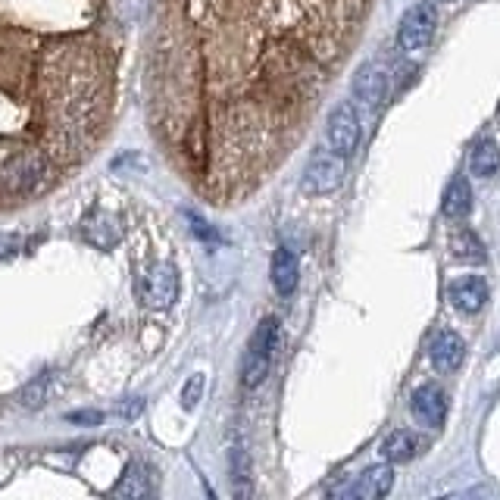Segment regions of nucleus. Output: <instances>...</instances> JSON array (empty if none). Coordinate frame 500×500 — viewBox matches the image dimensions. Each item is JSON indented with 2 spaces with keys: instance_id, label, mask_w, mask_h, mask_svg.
Listing matches in <instances>:
<instances>
[{
  "instance_id": "nucleus-1",
  "label": "nucleus",
  "mask_w": 500,
  "mask_h": 500,
  "mask_svg": "<svg viewBox=\"0 0 500 500\" xmlns=\"http://www.w3.org/2000/svg\"><path fill=\"white\" fill-rule=\"evenodd\" d=\"M369 0H154L148 119L194 194L250 198L284 160Z\"/></svg>"
},
{
  "instance_id": "nucleus-2",
  "label": "nucleus",
  "mask_w": 500,
  "mask_h": 500,
  "mask_svg": "<svg viewBox=\"0 0 500 500\" xmlns=\"http://www.w3.org/2000/svg\"><path fill=\"white\" fill-rule=\"evenodd\" d=\"M123 0H0V169L94 157L123 94Z\"/></svg>"
},
{
  "instance_id": "nucleus-3",
  "label": "nucleus",
  "mask_w": 500,
  "mask_h": 500,
  "mask_svg": "<svg viewBox=\"0 0 500 500\" xmlns=\"http://www.w3.org/2000/svg\"><path fill=\"white\" fill-rule=\"evenodd\" d=\"M278 332H282V328H278L275 316H266L257 326V332L250 335V344L242 360L244 388H257V385L266 382V376H269V369H272V360H275V351H278Z\"/></svg>"
},
{
  "instance_id": "nucleus-4",
  "label": "nucleus",
  "mask_w": 500,
  "mask_h": 500,
  "mask_svg": "<svg viewBox=\"0 0 500 500\" xmlns=\"http://www.w3.org/2000/svg\"><path fill=\"white\" fill-rule=\"evenodd\" d=\"M138 301L150 309H166L179 297V272L173 263H154L144 269V275L135 284Z\"/></svg>"
},
{
  "instance_id": "nucleus-5",
  "label": "nucleus",
  "mask_w": 500,
  "mask_h": 500,
  "mask_svg": "<svg viewBox=\"0 0 500 500\" xmlns=\"http://www.w3.org/2000/svg\"><path fill=\"white\" fill-rule=\"evenodd\" d=\"M435 29H438V13L428 4H416L403 13L401 25H397V44L407 54H416V50H426L428 41L435 38Z\"/></svg>"
},
{
  "instance_id": "nucleus-6",
  "label": "nucleus",
  "mask_w": 500,
  "mask_h": 500,
  "mask_svg": "<svg viewBox=\"0 0 500 500\" xmlns=\"http://www.w3.org/2000/svg\"><path fill=\"white\" fill-rule=\"evenodd\" d=\"M360 135H363V125H360V113L353 104H338L332 113H328L326 123V141L335 154L351 157L360 144Z\"/></svg>"
},
{
  "instance_id": "nucleus-7",
  "label": "nucleus",
  "mask_w": 500,
  "mask_h": 500,
  "mask_svg": "<svg viewBox=\"0 0 500 500\" xmlns=\"http://www.w3.org/2000/svg\"><path fill=\"white\" fill-rule=\"evenodd\" d=\"M344 173V157L335 154V150H319L303 169V188L309 194H332L341 188Z\"/></svg>"
},
{
  "instance_id": "nucleus-8",
  "label": "nucleus",
  "mask_w": 500,
  "mask_h": 500,
  "mask_svg": "<svg viewBox=\"0 0 500 500\" xmlns=\"http://www.w3.org/2000/svg\"><path fill=\"white\" fill-rule=\"evenodd\" d=\"M353 97L366 113H378L388 100V72L376 63H366L353 75Z\"/></svg>"
},
{
  "instance_id": "nucleus-9",
  "label": "nucleus",
  "mask_w": 500,
  "mask_h": 500,
  "mask_svg": "<svg viewBox=\"0 0 500 500\" xmlns=\"http://www.w3.org/2000/svg\"><path fill=\"white\" fill-rule=\"evenodd\" d=\"M410 413L416 416V422H422V426H432V428H441L445 426V416H447V397L445 391L438 388V385H419V388L413 391V397H410Z\"/></svg>"
},
{
  "instance_id": "nucleus-10",
  "label": "nucleus",
  "mask_w": 500,
  "mask_h": 500,
  "mask_svg": "<svg viewBox=\"0 0 500 500\" xmlns=\"http://www.w3.org/2000/svg\"><path fill=\"white\" fill-rule=\"evenodd\" d=\"M447 297H451V303L460 313L476 316L479 309L488 303V282H485L482 275H463V278H457V282H451Z\"/></svg>"
},
{
  "instance_id": "nucleus-11",
  "label": "nucleus",
  "mask_w": 500,
  "mask_h": 500,
  "mask_svg": "<svg viewBox=\"0 0 500 500\" xmlns=\"http://www.w3.org/2000/svg\"><path fill=\"white\" fill-rule=\"evenodd\" d=\"M466 357V344L463 338H460L457 332H438L432 341V347H428V360H432V366L438 372H445V376H451V372L460 369V363H463Z\"/></svg>"
},
{
  "instance_id": "nucleus-12",
  "label": "nucleus",
  "mask_w": 500,
  "mask_h": 500,
  "mask_svg": "<svg viewBox=\"0 0 500 500\" xmlns=\"http://www.w3.org/2000/svg\"><path fill=\"white\" fill-rule=\"evenodd\" d=\"M391 485H394V472H391V466H369V470L360 472L357 482L347 485L341 495L360 497V500H378V497L388 495Z\"/></svg>"
},
{
  "instance_id": "nucleus-13",
  "label": "nucleus",
  "mask_w": 500,
  "mask_h": 500,
  "mask_svg": "<svg viewBox=\"0 0 500 500\" xmlns=\"http://www.w3.org/2000/svg\"><path fill=\"white\" fill-rule=\"evenodd\" d=\"M269 275H272V288L278 291L282 297H291L297 288V275H301V266H297V257L288 248H278L272 253V266H269Z\"/></svg>"
},
{
  "instance_id": "nucleus-14",
  "label": "nucleus",
  "mask_w": 500,
  "mask_h": 500,
  "mask_svg": "<svg viewBox=\"0 0 500 500\" xmlns=\"http://www.w3.org/2000/svg\"><path fill=\"white\" fill-rule=\"evenodd\" d=\"M419 451H422V441L416 438L413 432H407V428L391 432L382 445V457L388 460V463H410Z\"/></svg>"
},
{
  "instance_id": "nucleus-15",
  "label": "nucleus",
  "mask_w": 500,
  "mask_h": 500,
  "mask_svg": "<svg viewBox=\"0 0 500 500\" xmlns=\"http://www.w3.org/2000/svg\"><path fill=\"white\" fill-rule=\"evenodd\" d=\"M472 210V191H470V182L463 179V175H457V179H451V185H447L445 191V216L447 219H466Z\"/></svg>"
},
{
  "instance_id": "nucleus-16",
  "label": "nucleus",
  "mask_w": 500,
  "mask_h": 500,
  "mask_svg": "<svg viewBox=\"0 0 500 500\" xmlns=\"http://www.w3.org/2000/svg\"><path fill=\"white\" fill-rule=\"evenodd\" d=\"M470 169L476 179H491V175L500 169V148L491 138H482V141L472 148L470 154Z\"/></svg>"
},
{
  "instance_id": "nucleus-17",
  "label": "nucleus",
  "mask_w": 500,
  "mask_h": 500,
  "mask_svg": "<svg viewBox=\"0 0 500 500\" xmlns=\"http://www.w3.org/2000/svg\"><path fill=\"white\" fill-rule=\"evenodd\" d=\"M451 250L460 263H485V244L479 242V235L470 229H453Z\"/></svg>"
},
{
  "instance_id": "nucleus-18",
  "label": "nucleus",
  "mask_w": 500,
  "mask_h": 500,
  "mask_svg": "<svg viewBox=\"0 0 500 500\" xmlns=\"http://www.w3.org/2000/svg\"><path fill=\"white\" fill-rule=\"evenodd\" d=\"M148 482H144V472L138 470V466H129V472H125V482L116 485L113 488V495L116 497H144L148 495Z\"/></svg>"
},
{
  "instance_id": "nucleus-19",
  "label": "nucleus",
  "mask_w": 500,
  "mask_h": 500,
  "mask_svg": "<svg viewBox=\"0 0 500 500\" xmlns=\"http://www.w3.org/2000/svg\"><path fill=\"white\" fill-rule=\"evenodd\" d=\"M200 394H204V376H191L185 382V391H182V407L185 410H194L200 403Z\"/></svg>"
},
{
  "instance_id": "nucleus-20",
  "label": "nucleus",
  "mask_w": 500,
  "mask_h": 500,
  "mask_svg": "<svg viewBox=\"0 0 500 500\" xmlns=\"http://www.w3.org/2000/svg\"><path fill=\"white\" fill-rule=\"evenodd\" d=\"M19 248V242L13 235H0V259H6V257H13Z\"/></svg>"
},
{
  "instance_id": "nucleus-21",
  "label": "nucleus",
  "mask_w": 500,
  "mask_h": 500,
  "mask_svg": "<svg viewBox=\"0 0 500 500\" xmlns=\"http://www.w3.org/2000/svg\"><path fill=\"white\" fill-rule=\"evenodd\" d=\"M69 422H88V426H97L100 413H94V410H91V413H88V410H85V413H69Z\"/></svg>"
},
{
  "instance_id": "nucleus-22",
  "label": "nucleus",
  "mask_w": 500,
  "mask_h": 500,
  "mask_svg": "<svg viewBox=\"0 0 500 500\" xmlns=\"http://www.w3.org/2000/svg\"><path fill=\"white\" fill-rule=\"evenodd\" d=\"M447 4H451V0H447Z\"/></svg>"
}]
</instances>
